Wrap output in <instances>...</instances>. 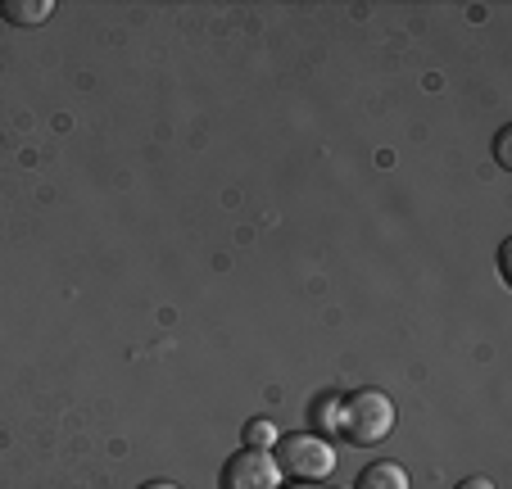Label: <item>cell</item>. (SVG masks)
I'll use <instances>...</instances> for the list:
<instances>
[{"mask_svg":"<svg viewBox=\"0 0 512 489\" xmlns=\"http://www.w3.org/2000/svg\"><path fill=\"white\" fill-rule=\"evenodd\" d=\"M454 489H499V485H494L490 476H467V480H458Z\"/></svg>","mask_w":512,"mask_h":489,"instance_id":"obj_9","label":"cell"},{"mask_svg":"<svg viewBox=\"0 0 512 489\" xmlns=\"http://www.w3.org/2000/svg\"><path fill=\"white\" fill-rule=\"evenodd\" d=\"M395 431V399L386 390H354L340 399V435L358 449H372Z\"/></svg>","mask_w":512,"mask_h":489,"instance_id":"obj_1","label":"cell"},{"mask_svg":"<svg viewBox=\"0 0 512 489\" xmlns=\"http://www.w3.org/2000/svg\"><path fill=\"white\" fill-rule=\"evenodd\" d=\"M218 489H281V467L268 449H241L223 462Z\"/></svg>","mask_w":512,"mask_h":489,"instance_id":"obj_3","label":"cell"},{"mask_svg":"<svg viewBox=\"0 0 512 489\" xmlns=\"http://www.w3.org/2000/svg\"><path fill=\"white\" fill-rule=\"evenodd\" d=\"M141 489H182V485H173V480H145Z\"/></svg>","mask_w":512,"mask_h":489,"instance_id":"obj_10","label":"cell"},{"mask_svg":"<svg viewBox=\"0 0 512 489\" xmlns=\"http://www.w3.org/2000/svg\"><path fill=\"white\" fill-rule=\"evenodd\" d=\"M277 426L268 422V417H250V422H245V449H277Z\"/></svg>","mask_w":512,"mask_h":489,"instance_id":"obj_7","label":"cell"},{"mask_svg":"<svg viewBox=\"0 0 512 489\" xmlns=\"http://www.w3.org/2000/svg\"><path fill=\"white\" fill-rule=\"evenodd\" d=\"M55 14V0H0V19H10L14 28H41Z\"/></svg>","mask_w":512,"mask_h":489,"instance_id":"obj_5","label":"cell"},{"mask_svg":"<svg viewBox=\"0 0 512 489\" xmlns=\"http://www.w3.org/2000/svg\"><path fill=\"white\" fill-rule=\"evenodd\" d=\"M340 431V399L336 394H322L313 403V435H336Z\"/></svg>","mask_w":512,"mask_h":489,"instance_id":"obj_6","label":"cell"},{"mask_svg":"<svg viewBox=\"0 0 512 489\" xmlns=\"http://www.w3.org/2000/svg\"><path fill=\"white\" fill-rule=\"evenodd\" d=\"M508 141H512V127H499V136H494V159H499V168H512Z\"/></svg>","mask_w":512,"mask_h":489,"instance_id":"obj_8","label":"cell"},{"mask_svg":"<svg viewBox=\"0 0 512 489\" xmlns=\"http://www.w3.org/2000/svg\"><path fill=\"white\" fill-rule=\"evenodd\" d=\"M272 458H277L281 476L300 480V485H318V480H327L331 471H336V449H331V440H322V435H313V431L281 435Z\"/></svg>","mask_w":512,"mask_h":489,"instance_id":"obj_2","label":"cell"},{"mask_svg":"<svg viewBox=\"0 0 512 489\" xmlns=\"http://www.w3.org/2000/svg\"><path fill=\"white\" fill-rule=\"evenodd\" d=\"M354 489H413V480H408V471L399 467V462H368V467L358 471Z\"/></svg>","mask_w":512,"mask_h":489,"instance_id":"obj_4","label":"cell"}]
</instances>
